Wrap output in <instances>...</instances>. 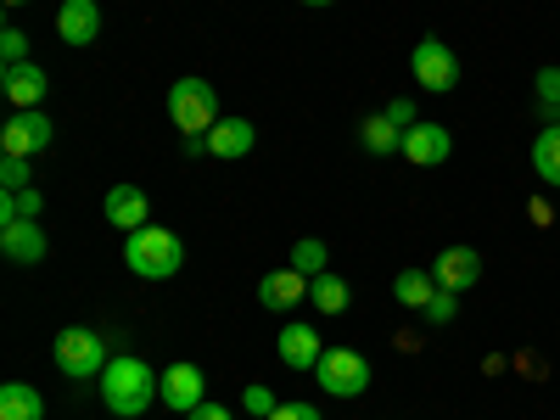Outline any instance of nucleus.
Listing matches in <instances>:
<instances>
[{
	"label": "nucleus",
	"mask_w": 560,
	"mask_h": 420,
	"mask_svg": "<svg viewBox=\"0 0 560 420\" xmlns=\"http://www.w3.org/2000/svg\"><path fill=\"white\" fill-rule=\"evenodd\" d=\"M96 382H102L107 415H118V420H140V415L158 404V387H163L158 370H152L147 359H135V353H113Z\"/></svg>",
	"instance_id": "obj_1"
},
{
	"label": "nucleus",
	"mask_w": 560,
	"mask_h": 420,
	"mask_svg": "<svg viewBox=\"0 0 560 420\" xmlns=\"http://www.w3.org/2000/svg\"><path fill=\"white\" fill-rule=\"evenodd\" d=\"M124 264L140 280H168L185 264V242L163 224H147V230H135V236H124Z\"/></svg>",
	"instance_id": "obj_2"
},
{
	"label": "nucleus",
	"mask_w": 560,
	"mask_h": 420,
	"mask_svg": "<svg viewBox=\"0 0 560 420\" xmlns=\"http://www.w3.org/2000/svg\"><path fill=\"white\" fill-rule=\"evenodd\" d=\"M51 359H57V370L68 382H90V376H102L107 370V342H102V331H90V325H68V331H57V342H51Z\"/></svg>",
	"instance_id": "obj_3"
},
{
	"label": "nucleus",
	"mask_w": 560,
	"mask_h": 420,
	"mask_svg": "<svg viewBox=\"0 0 560 420\" xmlns=\"http://www.w3.org/2000/svg\"><path fill=\"white\" fill-rule=\"evenodd\" d=\"M168 118L185 129V135H208L219 124V96L208 79H174L168 90Z\"/></svg>",
	"instance_id": "obj_4"
},
{
	"label": "nucleus",
	"mask_w": 560,
	"mask_h": 420,
	"mask_svg": "<svg viewBox=\"0 0 560 420\" xmlns=\"http://www.w3.org/2000/svg\"><path fill=\"white\" fill-rule=\"evenodd\" d=\"M314 376H319V393H331V398H359L370 387V359L353 353V348H325L319 364H314Z\"/></svg>",
	"instance_id": "obj_5"
},
{
	"label": "nucleus",
	"mask_w": 560,
	"mask_h": 420,
	"mask_svg": "<svg viewBox=\"0 0 560 420\" xmlns=\"http://www.w3.org/2000/svg\"><path fill=\"white\" fill-rule=\"evenodd\" d=\"M409 73H415L420 90H432V96H448V90L459 84V57L448 51L438 34H427V39H420L415 51H409Z\"/></svg>",
	"instance_id": "obj_6"
},
{
	"label": "nucleus",
	"mask_w": 560,
	"mask_h": 420,
	"mask_svg": "<svg viewBox=\"0 0 560 420\" xmlns=\"http://www.w3.org/2000/svg\"><path fill=\"white\" fill-rule=\"evenodd\" d=\"M51 118H45L39 107H23V113H12L7 124H0V152L7 158H39L45 147H51Z\"/></svg>",
	"instance_id": "obj_7"
},
{
	"label": "nucleus",
	"mask_w": 560,
	"mask_h": 420,
	"mask_svg": "<svg viewBox=\"0 0 560 420\" xmlns=\"http://www.w3.org/2000/svg\"><path fill=\"white\" fill-rule=\"evenodd\" d=\"M158 404H168V409H179V415H191L197 404H208V376H202V364H191V359L168 364V370H163V387H158Z\"/></svg>",
	"instance_id": "obj_8"
},
{
	"label": "nucleus",
	"mask_w": 560,
	"mask_h": 420,
	"mask_svg": "<svg viewBox=\"0 0 560 420\" xmlns=\"http://www.w3.org/2000/svg\"><path fill=\"white\" fill-rule=\"evenodd\" d=\"M102 213H107V224H113V230L135 236V230H147V224H152V197L140 191V185H113L107 202H102Z\"/></svg>",
	"instance_id": "obj_9"
},
{
	"label": "nucleus",
	"mask_w": 560,
	"mask_h": 420,
	"mask_svg": "<svg viewBox=\"0 0 560 420\" xmlns=\"http://www.w3.org/2000/svg\"><path fill=\"white\" fill-rule=\"evenodd\" d=\"M258 303L264 308H275V314H292L298 303H308V275L303 269H269L264 280H258Z\"/></svg>",
	"instance_id": "obj_10"
},
{
	"label": "nucleus",
	"mask_w": 560,
	"mask_h": 420,
	"mask_svg": "<svg viewBox=\"0 0 560 420\" xmlns=\"http://www.w3.org/2000/svg\"><path fill=\"white\" fill-rule=\"evenodd\" d=\"M432 280H438L443 292H471L477 280H482V253H477V247H448V253H438Z\"/></svg>",
	"instance_id": "obj_11"
},
{
	"label": "nucleus",
	"mask_w": 560,
	"mask_h": 420,
	"mask_svg": "<svg viewBox=\"0 0 560 420\" xmlns=\"http://www.w3.org/2000/svg\"><path fill=\"white\" fill-rule=\"evenodd\" d=\"M448 152H454V140L443 124H409L404 129V158L415 168H438V163H448Z\"/></svg>",
	"instance_id": "obj_12"
},
{
	"label": "nucleus",
	"mask_w": 560,
	"mask_h": 420,
	"mask_svg": "<svg viewBox=\"0 0 560 420\" xmlns=\"http://www.w3.org/2000/svg\"><path fill=\"white\" fill-rule=\"evenodd\" d=\"M202 140H208V158L236 163V158H247V152L258 147V124H247V118H219Z\"/></svg>",
	"instance_id": "obj_13"
},
{
	"label": "nucleus",
	"mask_w": 560,
	"mask_h": 420,
	"mask_svg": "<svg viewBox=\"0 0 560 420\" xmlns=\"http://www.w3.org/2000/svg\"><path fill=\"white\" fill-rule=\"evenodd\" d=\"M102 34V7L96 0H62L57 7V39L62 45H90Z\"/></svg>",
	"instance_id": "obj_14"
},
{
	"label": "nucleus",
	"mask_w": 560,
	"mask_h": 420,
	"mask_svg": "<svg viewBox=\"0 0 560 420\" xmlns=\"http://www.w3.org/2000/svg\"><path fill=\"white\" fill-rule=\"evenodd\" d=\"M45 84H51V79H45V68H39V62H12V68H0V90L12 96V107H18V113L45 102Z\"/></svg>",
	"instance_id": "obj_15"
},
{
	"label": "nucleus",
	"mask_w": 560,
	"mask_h": 420,
	"mask_svg": "<svg viewBox=\"0 0 560 420\" xmlns=\"http://www.w3.org/2000/svg\"><path fill=\"white\" fill-rule=\"evenodd\" d=\"M275 353H280V364H287V370H314V364H319V353H325V342H319L314 325H298V319H292L287 331H280Z\"/></svg>",
	"instance_id": "obj_16"
},
{
	"label": "nucleus",
	"mask_w": 560,
	"mask_h": 420,
	"mask_svg": "<svg viewBox=\"0 0 560 420\" xmlns=\"http://www.w3.org/2000/svg\"><path fill=\"white\" fill-rule=\"evenodd\" d=\"M0 253H7L12 264H39V258H45V230H39V219L0 224Z\"/></svg>",
	"instance_id": "obj_17"
},
{
	"label": "nucleus",
	"mask_w": 560,
	"mask_h": 420,
	"mask_svg": "<svg viewBox=\"0 0 560 420\" xmlns=\"http://www.w3.org/2000/svg\"><path fill=\"white\" fill-rule=\"evenodd\" d=\"M533 174L560 191V124H544L533 135Z\"/></svg>",
	"instance_id": "obj_18"
},
{
	"label": "nucleus",
	"mask_w": 560,
	"mask_h": 420,
	"mask_svg": "<svg viewBox=\"0 0 560 420\" xmlns=\"http://www.w3.org/2000/svg\"><path fill=\"white\" fill-rule=\"evenodd\" d=\"M359 140H364V152H376V158H393V152H404V129H398L387 113H370V118L359 124Z\"/></svg>",
	"instance_id": "obj_19"
},
{
	"label": "nucleus",
	"mask_w": 560,
	"mask_h": 420,
	"mask_svg": "<svg viewBox=\"0 0 560 420\" xmlns=\"http://www.w3.org/2000/svg\"><path fill=\"white\" fill-rule=\"evenodd\" d=\"M0 420H45V398L28 382H7L0 387Z\"/></svg>",
	"instance_id": "obj_20"
},
{
	"label": "nucleus",
	"mask_w": 560,
	"mask_h": 420,
	"mask_svg": "<svg viewBox=\"0 0 560 420\" xmlns=\"http://www.w3.org/2000/svg\"><path fill=\"white\" fill-rule=\"evenodd\" d=\"M393 298L404 303V308H427L432 298H438V280H432V269H398V280H393Z\"/></svg>",
	"instance_id": "obj_21"
},
{
	"label": "nucleus",
	"mask_w": 560,
	"mask_h": 420,
	"mask_svg": "<svg viewBox=\"0 0 560 420\" xmlns=\"http://www.w3.org/2000/svg\"><path fill=\"white\" fill-rule=\"evenodd\" d=\"M308 303H314L319 314H342V308L353 303V292H348V280H342V275L325 269V275H314V280H308Z\"/></svg>",
	"instance_id": "obj_22"
},
{
	"label": "nucleus",
	"mask_w": 560,
	"mask_h": 420,
	"mask_svg": "<svg viewBox=\"0 0 560 420\" xmlns=\"http://www.w3.org/2000/svg\"><path fill=\"white\" fill-rule=\"evenodd\" d=\"M39 208H45V197L34 191H0V224H18V219H39Z\"/></svg>",
	"instance_id": "obj_23"
},
{
	"label": "nucleus",
	"mask_w": 560,
	"mask_h": 420,
	"mask_svg": "<svg viewBox=\"0 0 560 420\" xmlns=\"http://www.w3.org/2000/svg\"><path fill=\"white\" fill-rule=\"evenodd\" d=\"M325 258H331V253H325V242H319V236H303V242L292 247V269H303L308 280H314V275H325Z\"/></svg>",
	"instance_id": "obj_24"
},
{
	"label": "nucleus",
	"mask_w": 560,
	"mask_h": 420,
	"mask_svg": "<svg viewBox=\"0 0 560 420\" xmlns=\"http://www.w3.org/2000/svg\"><path fill=\"white\" fill-rule=\"evenodd\" d=\"M34 185V158H0V191H28Z\"/></svg>",
	"instance_id": "obj_25"
},
{
	"label": "nucleus",
	"mask_w": 560,
	"mask_h": 420,
	"mask_svg": "<svg viewBox=\"0 0 560 420\" xmlns=\"http://www.w3.org/2000/svg\"><path fill=\"white\" fill-rule=\"evenodd\" d=\"M12 62H28V34L18 23L0 28V68H12Z\"/></svg>",
	"instance_id": "obj_26"
},
{
	"label": "nucleus",
	"mask_w": 560,
	"mask_h": 420,
	"mask_svg": "<svg viewBox=\"0 0 560 420\" xmlns=\"http://www.w3.org/2000/svg\"><path fill=\"white\" fill-rule=\"evenodd\" d=\"M242 409H247L253 420H269V415L280 409V398H275V387H264V382H253V387L242 393Z\"/></svg>",
	"instance_id": "obj_27"
},
{
	"label": "nucleus",
	"mask_w": 560,
	"mask_h": 420,
	"mask_svg": "<svg viewBox=\"0 0 560 420\" xmlns=\"http://www.w3.org/2000/svg\"><path fill=\"white\" fill-rule=\"evenodd\" d=\"M454 314H459V292H443V287H438V298L427 308H420V319H427V325H448Z\"/></svg>",
	"instance_id": "obj_28"
},
{
	"label": "nucleus",
	"mask_w": 560,
	"mask_h": 420,
	"mask_svg": "<svg viewBox=\"0 0 560 420\" xmlns=\"http://www.w3.org/2000/svg\"><path fill=\"white\" fill-rule=\"evenodd\" d=\"M538 102H544L549 118H560V68H544L538 73Z\"/></svg>",
	"instance_id": "obj_29"
},
{
	"label": "nucleus",
	"mask_w": 560,
	"mask_h": 420,
	"mask_svg": "<svg viewBox=\"0 0 560 420\" xmlns=\"http://www.w3.org/2000/svg\"><path fill=\"white\" fill-rule=\"evenodd\" d=\"M269 420H319V409L303 404V398H280V409H275Z\"/></svg>",
	"instance_id": "obj_30"
},
{
	"label": "nucleus",
	"mask_w": 560,
	"mask_h": 420,
	"mask_svg": "<svg viewBox=\"0 0 560 420\" xmlns=\"http://www.w3.org/2000/svg\"><path fill=\"white\" fill-rule=\"evenodd\" d=\"M382 113H387V118H393L398 129H409V124H420V118H415V102H404V96H398V102H387Z\"/></svg>",
	"instance_id": "obj_31"
},
{
	"label": "nucleus",
	"mask_w": 560,
	"mask_h": 420,
	"mask_svg": "<svg viewBox=\"0 0 560 420\" xmlns=\"http://www.w3.org/2000/svg\"><path fill=\"white\" fill-rule=\"evenodd\" d=\"M185 420H236V415H230L224 404H213V398H208V404H197V409L185 415Z\"/></svg>",
	"instance_id": "obj_32"
},
{
	"label": "nucleus",
	"mask_w": 560,
	"mask_h": 420,
	"mask_svg": "<svg viewBox=\"0 0 560 420\" xmlns=\"http://www.w3.org/2000/svg\"><path fill=\"white\" fill-rule=\"evenodd\" d=\"M303 7H337V0H303Z\"/></svg>",
	"instance_id": "obj_33"
},
{
	"label": "nucleus",
	"mask_w": 560,
	"mask_h": 420,
	"mask_svg": "<svg viewBox=\"0 0 560 420\" xmlns=\"http://www.w3.org/2000/svg\"><path fill=\"white\" fill-rule=\"evenodd\" d=\"M7 7H23V0H7Z\"/></svg>",
	"instance_id": "obj_34"
}]
</instances>
